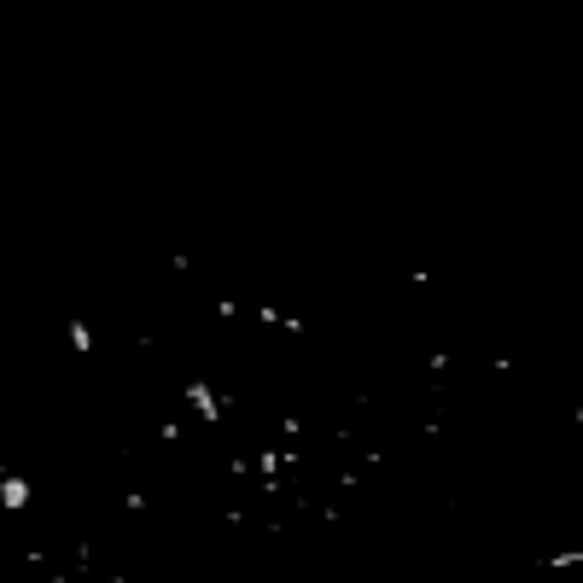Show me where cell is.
I'll return each instance as SVG.
<instances>
[{
    "label": "cell",
    "mask_w": 583,
    "mask_h": 583,
    "mask_svg": "<svg viewBox=\"0 0 583 583\" xmlns=\"http://www.w3.org/2000/svg\"><path fill=\"white\" fill-rule=\"evenodd\" d=\"M0 502H6L12 514H18V508L30 502V484H24V479H0Z\"/></svg>",
    "instance_id": "cell-1"
},
{
    "label": "cell",
    "mask_w": 583,
    "mask_h": 583,
    "mask_svg": "<svg viewBox=\"0 0 583 583\" xmlns=\"http://www.w3.org/2000/svg\"><path fill=\"white\" fill-rule=\"evenodd\" d=\"M187 397H193V409H199V414H210V420L222 414V409H216V397H210V385H199V379H193V391H187Z\"/></svg>",
    "instance_id": "cell-2"
}]
</instances>
